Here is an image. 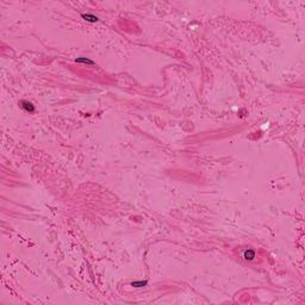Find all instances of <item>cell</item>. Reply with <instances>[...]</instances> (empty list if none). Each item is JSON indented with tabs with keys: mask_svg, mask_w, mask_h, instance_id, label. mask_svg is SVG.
<instances>
[{
	"mask_svg": "<svg viewBox=\"0 0 305 305\" xmlns=\"http://www.w3.org/2000/svg\"><path fill=\"white\" fill-rule=\"evenodd\" d=\"M76 62L78 63H86V64H94V62L92 60H88V58H86V57H78L76 60Z\"/></svg>",
	"mask_w": 305,
	"mask_h": 305,
	"instance_id": "5",
	"label": "cell"
},
{
	"mask_svg": "<svg viewBox=\"0 0 305 305\" xmlns=\"http://www.w3.org/2000/svg\"><path fill=\"white\" fill-rule=\"evenodd\" d=\"M243 257H245L246 260H253L254 257H255V252L252 249H248L245 252V254H243Z\"/></svg>",
	"mask_w": 305,
	"mask_h": 305,
	"instance_id": "2",
	"label": "cell"
},
{
	"mask_svg": "<svg viewBox=\"0 0 305 305\" xmlns=\"http://www.w3.org/2000/svg\"><path fill=\"white\" fill-rule=\"evenodd\" d=\"M81 17H82L85 20H87V22H91V23H96V22H98V20H99V18L97 16L91 15V13H84Z\"/></svg>",
	"mask_w": 305,
	"mask_h": 305,
	"instance_id": "1",
	"label": "cell"
},
{
	"mask_svg": "<svg viewBox=\"0 0 305 305\" xmlns=\"http://www.w3.org/2000/svg\"><path fill=\"white\" fill-rule=\"evenodd\" d=\"M22 106L23 108H25L26 111H29V112H33L35 111V107H33V105L31 103H29V101H22Z\"/></svg>",
	"mask_w": 305,
	"mask_h": 305,
	"instance_id": "3",
	"label": "cell"
},
{
	"mask_svg": "<svg viewBox=\"0 0 305 305\" xmlns=\"http://www.w3.org/2000/svg\"><path fill=\"white\" fill-rule=\"evenodd\" d=\"M148 285V281L147 280H140V281H134V282H131V286H134V287H144V286H147Z\"/></svg>",
	"mask_w": 305,
	"mask_h": 305,
	"instance_id": "4",
	"label": "cell"
}]
</instances>
